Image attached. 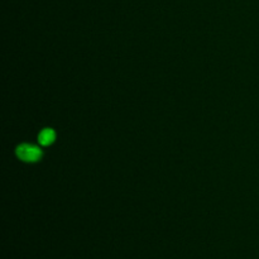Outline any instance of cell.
Instances as JSON below:
<instances>
[{
    "label": "cell",
    "mask_w": 259,
    "mask_h": 259,
    "mask_svg": "<svg viewBox=\"0 0 259 259\" xmlns=\"http://www.w3.org/2000/svg\"><path fill=\"white\" fill-rule=\"evenodd\" d=\"M17 156L25 162H35L42 157V152L35 146L22 144L17 148Z\"/></svg>",
    "instance_id": "1"
},
{
    "label": "cell",
    "mask_w": 259,
    "mask_h": 259,
    "mask_svg": "<svg viewBox=\"0 0 259 259\" xmlns=\"http://www.w3.org/2000/svg\"><path fill=\"white\" fill-rule=\"evenodd\" d=\"M39 143L42 146H50L51 143H53L56 139V134L52 129H43L39 133Z\"/></svg>",
    "instance_id": "2"
}]
</instances>
